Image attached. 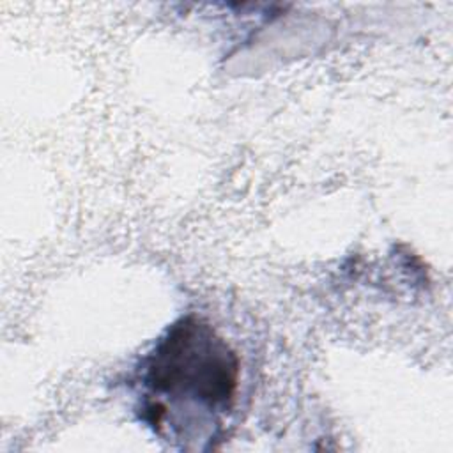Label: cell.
<instances>
[{"instance_id": "obj_1", "label": "cell", "mask_w": 453, "mask_h": 453, "mask_svg": "<svg viewBox=\"0 0 453 453\" xmlns=\"http://www.w3.org/2000/svg\"><path fill=\"white\" fill-rule=\"evenodd\" d=\"M239 361L214 329L188 317L173 324L145 363L143 382L150 391L143 411L157 428L170 407L225 412L237 389Z\"/></svg>"}]
</instances>
